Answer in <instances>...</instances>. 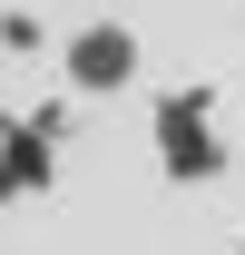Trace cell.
Listing matches in <instances>:
<instances>
[{
    "label": "cell",
    "mask_w": 245,
    "mask_h": 255,
    "mask_svg": "<svg viewBox=\"0 0 245 255\" xmlns=\"http://www.w3.org/2000/svg\"><path fill=\"white\" fill-rule=\"evenodd\" d=\"M118 59H127V39H89L79 49V79H118Z\"/></svg>",
    "instance_id": "obj_1"
}]
</instances>
